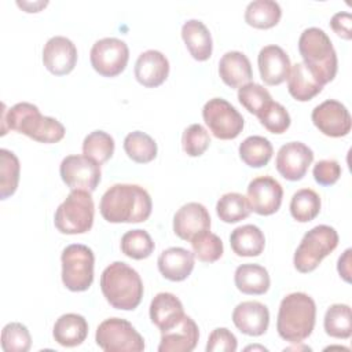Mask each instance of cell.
Returning <instances> with one entry per match:
<instances>
[{
    "label": "cell",
    "mask_w": 352,
    "mask_h": 352,
    "mask_svg": "<svg viewBox=\"0 0 352 352\" xmlns=\"http://www.w3.org/2000/svg\"><path fill=\"white\" fill-rule=\"evenodd\" d=\"M153 209L150 194L138 184L118 183L102 195L99 210L109 223H142Z\"/></svg>",
    "instance_id": "6da1fadb"
},
{
    "label": "cell",
    "mask_w": 352,
    "mask_h": 352,
    "mask_svg": "<svg viewBox=\"0 0 352 352\" xmlns=\"http://www.w3.org/2000/svg\"><path fill=\"white\" fill-rule=\"evenodd\" d=\"M8 129L23 133L38 143H58L65 138V126L52 117H45L33 103L19 102L11 109L3 104L1 136Z\"/></svg>",
    "instance_id": "7a4b0ae2"
},
{
    "label": "cell",
    "mask_w": 352,
    "mask_h": 352,
    "mask_svg": "<svg viewBox=\"0 0 352 352\" xmlns=\"http://www.w3.org/2000/svg\"><path fill=\"white\" fill-rule=\"evenodd\" d=\"M316 322V304L307 293L296 292L282 298L278 311L276 330L280 338L300 344L308 338Z\"/></svg>",
    "instance_id": "3957f363"
},
{
    "label": "cell",
    "mask_w": 352,
    "mask_h": 352,
    "mask_svg": "<svg viewBox=\"0 0 352 352\" xmlns=\"http://www.w3.org/2000/svg\"><path fill=\"white\" fill-rule=\"evenodd\" d=\"M100 289L106 301L116 309L132 311L143 297V282L136 270L124 261H114L100 275Z\"/></svg>",
    "instance_id": "277c9868"
},
{
    "label": "cell",
    "mask_w": 352,
    "mask_h": 352,
    "mask_svg": "<svg viewBox=\"0 0 352 352\" xmlns=\"http://www.w3.org/2000/svg\"><path fill=\"white\" fill-rule=\"evenodd\" d=\"M298 51L302 63L322 85L334 80L338 69L337 52L324 30L319 28L305 29L298 38Z\"/></svg>",
    "instance_id": "5b68a950"
},
{
    "label": "cell",
    "mask_w": 352,
    "mask_h": 352,
    "mask_svg": "<svg viewBox=\"0 0 352 352\" xmlns=\"http://www.w3.org/2000/svg\"><path fill=\"white\" fill-rule=\"evenodd\" d=\"M94 216L95 205L91 192L84 190H72L66 199L58 206L54 224L62 234H84L91 230Z\"/></svg>",
    "instance_id": "8992f818"
},
{
    "label": "cell",
    "mask_w": 352,
    "mask_h": 352,
    "mask_svg": "<svg viewBox=\"0 0 352 352\" xmlns=\"http://www.w3.org/2000/svg\"><path fill=\"white\" fill-rule=\"evenodd\" d=\"M338 245L337 231L326 224H319L311 228L302 236L294 257V268L301 274L312 272L318 268L322 260L329 256Z\"/></svg>",
    "instance_id": "52a82bcc"
},
{
    "label": "cell",
    "mask_w": 352,
    "mask_h": 352,
    "mask_svg": "<svg viewBox=\"0 0 352 352\" xmlns=\"http://www.w3.org/2000/svg\"><path fill=\"white\" fill-rule=\"evenodd\" d=\"M62 282L70 292H85L94 282L95 256L91 248L73 243L63 249L62 256Z\"/></svg>",
    "instance_id": "ba28073f"
},
{
    "label": "cell",
    "mask_w": 352,
    "mask_h": 352,
    "mask_svg": "<svg viewBox=\"0 0 352 352\" xmlns=\"http://www.w3.org/2000/svg\"><path fill=\"white\" fill-rule=\"evenodd\" d=\"M96 344L106 352H142L144 340L131 322L121 318L103 320L95 334Z\"/></svg>",
    "instance_id": "9c48e42d"
},
{
    "label": "cell",
    "mask_w": 352,
    "mask_h": 352,
    "mask_svg": "<svg viewBox=\"0 0 352 352\" xmlns=\"http://www.w3.org/2000/svg\"><path fill=\"white\" fill-rule=\"evenodd\" d=\"M202 118L212 135L221 140L235 139L243 129L242 114L226 99H209L202 109Z\"/></svg>",
    "instance_id": "30bf717a"
},
{
    "label": "cell",
    "mask_w": 352,
    "mask_h": 352,
    "mask_svg": "<svg viewBox=\"0 0 352 352\" xmlns=\"http://www.w3.org/2000/svg\"><path fill=\"white\" fill-rule=\"evenodd\" d=\"M91 65L96 73L103 77H116L121 74L129 59V48L125 41L116 37L98 40L89 54Z\"/></svg>",
    "instance_id": "8fae6325"
},
{
    "label": "cell",
    "mask_w": 352,
    "mask_h": 352,
    "mask_svg": "<svg viewBox=\"0 0 352 352\" xmlns=\"http://www.w3.org/2000/svg\"><path fill=\"white\" fill-rule=\"evenodd\" d=\"M59 173L70 190H84L88 192L96 190L102 177L100 165L84 154L65 157L60 162Z\"/></svg>",
    "instance_id": "7c38bea8"
},
{
    "label": "cell",
    "mask_w": 352,
    "mask_h": 352,
    "mask_svg": "<svg viewBox=\"0 0 352 352\" xmlns=\"http://www.w3.org/2000/svg\"><path fill=\"white\" fill-rule=\"evenodd\" d=\"M311 118L314 125L330 138L346 136L352 128V118L348 109L334 99H327L318 104L312 110Z\"/></svg>",
    "instance_id": "4fadbf2b"
},
{
    "label": "cell",
    "mask_w": 352,
    "mask_h": 352,
    "mask_svg": "<svg viewBox=\"0 0 352 352\" xmlns=\"http://www.w3.org/2000/svg\"><path fill=\"white\" fill-rule=\"evenodd\" d=\"M248 201L250 209L261 216H270L279 210L283 198V188L271 176H258L248 186Z\"/></svg>",
    "instance_id": "5bb4252c"
},
{
    "label": "cell",
    "mask_w": 352,
    "mask_h": 352,
    "mask_svg": "<svg viewBox=\"0 0 352 352\" xmlns=\"http://www.w3.org/2000/svg\"><path fill=\"white\" fill-rule=\"evenodd\" d=\"M314 161V151L301 142H289L283 144L275 158L276 170L282 177L290 182L301 180Z\"/></svg>",
    "instance_id": "9a60e30c"
},
{
    "label": "cell",
    "mask_w": 352,
    "mask_h": 352,
    "mask_svg": "<svg viewBox=\"0 0 352 352\" xmlns=\"http://www.w3.org/2000/svg\"><path fill=\"white\" fill-rule=\"evenodd\" d=\"M43 63L54 76L69 74L77 63V48L65 36L51 37L43 48Z\"/></svg>",
    "instance_id": "2e32d148"
},
{
    "label": "cell",
    "mask_w": 352,
    "mask_h": 352,
    "mask_svg": "<svg viewBox=\"0 0 352 352\" xmlns=\"http://www.w3.org/2000/svg\"><path fill=\"white\" fill-rule=\"evenodd\" d=\"M209 230V212L199 202H188L183 205L173 216V231L183 241L191 242L195 236Z\"/></svg>",
    "instance_id": "e0dca14e"
},
{
    "label": "cell",
    "mask_w": 352,
    "mask_h": 352,
    "mask_svg": "<svg viewBox=\"0 0 352 352\" xmlns=\"http://www.w3.org/2000/svg\"><path fill=\"white\" fill-rule=\"evenodd\" d=\"M261 80L267 85L282 84L290 73L292 63L287 54L275 44L265 45L260 50L257 56Z\"/></svg>",
    "instance_id": "ac0fdd59"
},
{
    "label": "cell",
    "mask_w": 352,
    "mask_h": 352,
    "mask_svg": "<svg viewBox=\"0 0 352 352\" xmlns=\"http://www.w3.org/2000/svg\"><path fill=\"white\" fill-rule=\"evenodd\" d=\"M232 322L241 333L258 337L268 329L270 311L258 301H243L234 308Z\"/></svg>",
    "instance_id": "d6986e66"
},
{
    "label": "cell",
    "mask_w": 352,
    "mask_h": 352,
    "mask_svg": "<svg viewBox=\"0 0 352 352\" xmlns=\"http://www.w3.org/2000/svg\"><path fill=\"white\" fill-rule=\"evenodd\" d=\"M169 74V62L166 56L157 50L142 52L135 63V77L146 88L160 87Z\"/></svg>",
    "instance_id": "ffe728a7"
},
{
    "label": "cell",
    "mask_w": 352,
    "mask_h": 352,
    "mask_svg": "<svg viewBox=\"0 0 352 352\" xmlns=\"http://www.w3.org/2000/svg\"><path fill=\"white\" fill-rule=\"evenodd\" d=\"M199 330L197 323L184 315L176 326L161 331L158 352H191L197 346Z\"/></svg>",
    "instance_id": "44dd1931"
},
{
    "label": "cell",
    "mask_w": 352,
    "mask_h": 352,
    "mask_svg": "<svg viewBox=\"0 0 352 352\" xmlns=\"http://www.w3.org/2000/svg\"><path fill=\"white\" fill-rule=\"evenodd\" d=\"M194 253L184 248H168L158 256L157 264L161 275L172 282H182L194 270Z\"/></svg>",
    "instance_id": "7402d4cb"
},
{
    "label": "cell",
    "mask_w": 352,
    "mask_h": 352,
    "mask_svg": "<svg viewBox=\"0 0 352 352\" xmlns=\"http://www.w3.org/2000/svg\"><path fill=\"white\" fill-rule=\"evenodd\" d=\"M184 316L182 301L172 293H158L150 302V319L161 331L176 326Z\"/></svg>",
    "instance_id": "603a6c76"
},
{
    "label": "cell",
    "mask_w": 352,
    "mask_h": 352,
    "mask_svg": "<svg viewBox=\"0 0 352 352\" xmlns=\"http://www.w3.org/2000/svg\"><path fill=\"white\" fill-rule=\"evenodd\" d=\"M219 74L223 82L231 88H241L253 77L250 60L241 51H228L221 56Z\"/></svg>",
    "instance_id": "cb8c5ba5"
},
{
    "label": "cell",
    "mask_w": 352,
    "mask_h": 352,
    "mask_svg": "<svg viewBox=\"0 0 352 352\" xmlns=\"http://www.w3.org/2000/svg\"><path fill=\"white\" fill-rule=\"evenodd\" d=\"M182 38L190 55L198 60H208L212 55L213 41L206 25L198 19H188L182 26Z\"/></svg>",
    "instance_id": "d4e9b609"
},
{
    "label": "cell",
    "mask_w": 352,
    "mask_h": 352,
    "mask_svg": "<svg viewBox=\"0 0 352 352\" xmlns=\"http://www.w3.org/2000/svg\"><path fill=\"white\" fill-rule=\"evenodd\" d=\"M54 340L66 348L82 344L88 336V323L82 315L65 314L59 316L52 329Z\"/></svg>",
    "instance_id": "484cf974"
},
{
    "label": "cell",
    "mask_w": 352,
    "mask_h": 352,
    "mask_svg": "<svg viewBox=\"0 0 352 352\" xmlns=\"http://www.w3.org/2000/svg\"><path fill=\"white\" fill-rule=\"evenodd\" d=\"M230 245L232 252L239 257H256L265 248V236L257 226L245 224L231 232Z\"/></svg>",
    "instance_id": "4316f807"
},
{
    "label": "cell",
    "mask_w": 352,
    "mask_h": 352,
    "mask_svg": "<svg viewBox=\"0 0 352 352\" xmlns=\"http://www.w3.org/2000/svg\"><path fill=\"white\" fill-rule=\"evenodd\" d=\"M323 85L314 77L302 62L292 66L287 77V91L298 102H308L320 94Z\"/></svg>",
    "instance_id": "83f0119b"
},
{
    "label": "cell",
    "mask_w": 352,
    "mask_h": 352,
    "mask_svg": "<svg viewBox=\"0 0 352 352\" xmlns=\"http://www.w3.org/2000/svg\"><path fill=\"white\" fill-rule=\"evenodd\" d=\"M234 282L239 292L252 296L267 293L271 285L268 271L258 264H242L236 267Z\"/></svg>",
    "instance_id": "f1b7e54d"
},
{
    "label": "cell",
    "mask_w": 352,
    "mask_h": 352,
    "mask_svg": "<svg viewBox=\"0 0 352 352\" xmlns=\"http://www.w3.org/2000/svg\"><path fill=\"white\" fill-rule=\"evenodd\" d=\"M280 6L274 0H256L245 10V22L256 29H271L280 21Z\"/></svg>",
    "instance_id": "f546056e"
},
{
    "label": "cell",
    "mask_w": 352,
    "mask_h": 352,
    "mask_svg": "<svg viewBox=\"0 0 352 352\" xmlns=\"http://www.w3.org/2000/svg\"><path fill=\"white\" fill-rule=\"evenodd\" d=\"M272 153V144L264 136L253 135L239 144V157L250 168L265 166L270 162Z\"/></svg>",
    "instance_id": "4dcf8cb0"
},
{
    "label": "cell",
    "mask_w": 352,
    "mask_h": 352,
    "mask_svg": "<svg viewBox=\"0 0 352 352\" xmlns=\"http://www.w3.org/2000/svg\"><path fill=\"white\" fill-rule=\"evenodd\" d=\"M324 331L333 338L346 340L352 334L351 307L346 304H333L327 308L323 320Z\"/></svg>",
    "instance_id": "1f68e13d"
},
{
    "label": "cell",
    "mask_w": 352,
    "mask_h": 352,
    "mask_svg": "<svg viewBox=\"0 0 352 352\" xmlns=\"http://www.w3.org/2000/svg\"><path fill=\"white\" fill-rule=\"evenodd\" d=\"M124 150L126 155L138 164L151 162L158 151L155 140L142 131H133L125 136Z\"/></svg>",
    "instance_id": "d6a6232c"
},
{
    "label": "cell",
    "mask_w": 352,
    "mask_h": 352,
    "mask_svg": "<svg viewBox=\"0 0 352 352\" xmlns=\"http://www.w3.org/2000/svg\"><path fill=\"white\" fill-rule=\"evenodd\" d=\"M320 197L312 188H301L296 191L290 199V213L294 220L308 223L320 212Z\"/></svg>",
    "instance_id": "836d02e7"
},
{
    "label": "cell",
    "mask_w": 352,
    "mask_h": 352,
    "mask_svg": "<svg viewBox=\"0 0 352 352\" xmlns=\"http://www.w3.org/2000/svg\"><path fill=\"white\" fill-rule=\"evenodd\" d=\"M252 209L245 195L239 192H227L216 204V213L224 223H238L249 217Z\"/></svg>",
    "instance_id": "e575fe53"
},
{
    "label": "cell",
    "mask_w": 352,
    "mask_h": 352,
    "mask_svg": "<svg viewBox=\"0 0 352 352\" xmlns=\"http://www.w3.org/2000/svg\"><path fill=\"white\" fill-rule=\"evenodd\" d=\"M19 160L18 157L7 150H0V198L7 199L11 197L19 183Z\"/></svg>",
    "instance_id": "d590c367"
},
{
    "label": "cell",
    "mask_w": 352,
    "mask_h": 352,
    "mask_svg": "<svg viewBox=\"0 0 352 352\" xmlns=\"http://www.w3.org/2000/svg\"><path fill=\"white\" fill-rule=\"evenodd\" d=\"M114 153V139L104 131H94L84 138L82 154L99 165L107 162Z\"/></svg>",
    "instance_id": "8d00e7d4"
},
{
    "label": "cell",
    "mask_w": 352,
    "mask_h": 352,
    "mask_svg": "<svg viewBox=\"0 0 352 352\" xmlns=\"http://www.w3.org/2000/svg\"><path fill=\"white\" fill-rule=\"evenodd\" d=\"M154 241L144 230L126 231L121 238V252L133 260H143L154 252Z\"/></svg>",
    "instance_id": "74e56055"
},
{
    "label": "cell",
    "mask_w": 352,
    "mask_h": 352,
    "mask_svg": "<svg viewBox=\"0 0 352 352\" xmlns=\"http://www.w3.org/2000/svg\"><path fill=\"white\" fill-rule=\"evenodd\" d=\"M32 337L28 327L19 322H11L1 330V349L4 352H28Z\"/></svg>",
    "instance_id": "f35d334b"
},
{
    "label": "cell",
    "mask_w": 352,
    "mask_h": 352,
    "mask_svg": "<svg viewBox=\"0 0 352 352\" xmlns=\"http://www.w3.org/2000/svg\"><path fill=\"white\" fill-rule=\"evenodd\" d=\"M191 246L194 256L202 263H214L223 256L224 252L221 239L210 231H205L195 236L191 241Z\"/></svg>",
    "instance_id": "ab89813d"
},
{
    "label": "cell",
    "mask_w": 352,
    "mask_h": 352,
    "mask_svg": "<svg viewBox=\"0 0 352 352\" xmlns=\"http://www.w3.org/2000/svg\"><path fill=\"white\" fill-rule=\"evenodd\" d=\"M238 100L249 113L258 116L272 98L263 85L257 82H248L238 88Z\"/></svg>",
    "instance_id": "60d3db41"
},
{
    "label": "cell",
    "mask_w": 352,
    "mask_h": 352,
    "mask_svg": "<svg viewBox=\"0 0 352 352\" xmlns=\"http://www.w3.org/2000/svg\"><path fill=\"white\" fill-rule=\"evenodd\" d=\"M257 118L260 120L261 125L271 133L280 135L290 126V114L279 102L271 100L257 116Z\"/></svg>",
    "instance_id": "b9f144b4"
},
{
    "label": "cell",
    "mask_w": 352,
    "mask_h": 352,
    "mask_svg": "<svg viewBox=\"0 0 352 352\" xmlns=\"http://www.w3.org/2000/svg\"><path fill=\"white\" fill-rule=\"evenodd\" d=\"M210 144L208 131L201 124H191L182 135V147L190 157L202 155Z\"/></svg>",
    "instance_id": "7bdbcfd3"
},
{
    "label": "cell",
    "mask_w": 352,
    "mask_h": 352,
    "mask_svg": "<svg viewBox=\"0 0 352 352\" xmlns=\"http://www.w3.org/2000/svg\"><path fill=\"white\" fill-rule=\"evenodd\" d=\"M236 346V337L228 329L217 327L209 334L206 352H235Z\"/></svg>",
    "instance_id": "ee69618b"
},
{
    "label": "cell",
    "mask_w": 352,
    "mask_h": 352,
    "mask_svg": "<svg viewBox=\"0 0 352 352\" xmlns=\"http://www.w3.org/2000/svg\"><path fill=\"white\" fill-rule=\"evenodd\" d=\"M312 175L318 184L333 186L341 176V166L336 160H322L315 164Z\"/></svg>",
    "instance_id": "f6af8a7d"
},
{
    "label": "cell",
    "mask_w": 352,
    "mask_h": 352,
    "mask_svg": "<svg viewBox=\"0 0 352 352\" xmlns=\"http://www.w3.org/2000/svg\"><path fill=\"white\" fill-rule=\"evenodd\" d=\"M330 26L333 32L340 36L344 40H351L352 38V16L346 11L337 12L331 16L330 19Z\"/></svg>",
    "instance_id": "bcb514c9"
},
{
    "label": "cell",
    "mask_w": 352,
    "mask_h": 352,
    "mask_svg": "<svg viewBox=\"0 0 352 352\" xmlns=\"http://www.w3.org/2000/svg\"><path fill=\"white\" fill-rule=\"evenodd\" d=\"M351 249H346L344 254L338 258L337 264L338 274L345 282H351Z\"/></svg>",
    "instance_id": "7dc6e473"
},
{
    "label": "cell",
    "mask_w": 352,
    "mask_h": 352,
    "mask_svg": "<svg viewBox=\"0 0 352 352\" xmlns=\"http://www.w3.org/2000/svg\"><path fill=\"white\" fill-rule=\"evenodd\" d=\"M21 8H23L26 12H38L43 7H45L48 3L47 1H38V3H21V1H18L16 3Z\"/></svg>",
    "instance_id": "c3c4849f"
},
{
    "label": "cell",
    "mask_w": 352,
    "mask_h": 352,
    "mask_svg": "<svg viewBox=\"0 0 352 352\" xmlns=\"http://www.w3.org/2000/svg\"><path fill=\"white\" fill-rule=\"evenodd\" d=\"M250 349H260V351H267V348L264 346H257V345H252V346H246L245 351H250Z\"/></svg>",
    "instance_id": "681fc988"
}]
</instances>
